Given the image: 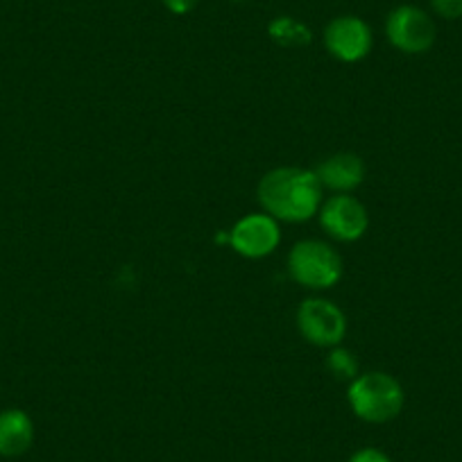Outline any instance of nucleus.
<instances>
[{
    "instance_id": "nucleus-1",
    "label": "nucleus",
    "mask_w": 462,
    "mask_h": 462,
    "mask_svg": "<svg viewBox=\"0 0 462 462\" xmlns=\"http://www.w3.org/2000/svg\"><path fill=\"white\" fill-rule=\"evenodd\" d=\"M259 204L263 213L277 222H306L322 207V184L315 171L304 168H274L259 181Z\"/></svg>"
},
{
    "instance_id": "nucleus-2",
    "label": "nucleus",
    "mask_w": 462,
    "mask_h": 462,
    "mask_svg": "<svg viewBox=\"0 0 462 462\" xmlns=\"http://www.w3.org/2000/svg\"><path fill=\"white\" fill-rule=\"evenodd\" d=\"M346 402L358 420L367 424H385L399 417L406 394L402 383L388 372H367L349 383Z\"/></svg>"
},
{
    "instance_id": "nucleus-3",
    "label": "nucleus",
    "mask_w": 462,
    "mask_h": 462,
    "mask_svg": "<svg viewBox=\"0 0 462 462\" xmlns=\"http://www.w3.org/2000/svg\"><path fill=\"white\" fill-rule=\"evenodd\" d=\"M288 274L309 291H328L342 279V259L328 243L300 241L288 254Z\"/></svg>"
},
{
    "instance_id": "nucleus-4",
    "label": "nucleus",
    "mask_w": 462,
    "mask_h": 462,
    "mask_svg": "<svg viewBox=\"0 0 462 462\" xmlns=\"http://www.w3.org/2000/svg\"><path fill=\"white\" fill-rule=\"evenodd\" d=\"M385 37L403 55H424L433 48L438 28L421 7L399 5L385 19Z\"/></svg>"
},
{
    "instance_id": "nucleus-5",
    "label": "nucleus",
    "mask_w": 462,
    "mask_h": 462,
    "mask_svg": "<svg viewBox=\"0 0 462 462\" xmlns=\"http://www.w3.org/2000/svg\"><path fill=\"white\" fill-rule=\"evenodd\" d=\"M297 328L301 337L313 346L333 349L346 333V318L333 301L322 297L304 300L297 309Z\"/></svg>"
},
{
    "instance_id": "nucleus-6",
    "label": "nucleus",
    "mask_w": 462,
    "mask_h": 462,
    "mask_svg": "<svg viewBox=\"0 0 462 462\" xmlns=\"http://www.w3.org/2000/svg\"><path fill=\"white\" fill-rule=\"evenodd\" d=\"M319 226L327 231L333 241L354 243L365 236L370 226V216H367L365 204L358 202L349 193H336L324 199L318 211Z\"/></svg>"
},
{
    "instance_id": "nucleus-7",
    "label": "nucleus",
    "mask_w": 462,
    "mask_h": 462,
    "mask_svg": "<svg viewBox=\"0 0 462 462\" xmlns=\"http://www.w3.org/2000/svg\"><path fill=\"white\" fill-rule=\"evenodd\" d=\"M279 243H282V229H279V222L268 213H250L241 217L229 231L231 250L243 259H265L277 250Z\"/></svg>"
},
{
    "instance_id": "nucleus-8",
    "label": "nucleus",
    "mask_w": 462,
    "mask_h": 462,
    "mask_svg": "<svg viewBox=\"0 0 462 462\" xmlns=\"http://www.w3.org/2000/svg\"><path fill=\"white\" fill-rule=\"evenodd\" d=\"M324 46L333 60L356 64L372 52L374 34L358 16H336L324 30Z\"/></svg>"
},
{
    "instance_id": "nucleus-9",
    "label": "nucleus",
    "mask_w": 462,
    "mask_h": 462,
    "mask_svg": "<svg viewBox=\"0 0 462 462\" xmlns=\"http://www.w3.org/2000/svg\"><path fill=\"white\" fill-rule=\"evenodd\" d=\"M315 175L322 189L333 190V193H352L365 180V163L354 152H337L324 159L315 168Z\"/></svg>"
},
{
    "instance_id": "nucleus-10",
    "label": "nucleus",
    "mask_w": 462,
    "mask_h": 462,
    "mask_svg": "<svg viewBox=\"0 0 462 462\" xmlns=\"http://www.w3.org/2000/svg\"><path fill=\"white\" fill-rule=\"evenodd\" d=\"M34 442L32 417L21 408L0 412V456L19 457L30 451Z\"/></svg>"
},
{
    "instance_id": "nucleus-11",
    "label": "nucleus",
    "mask_w": 462,
    "mask_h": 462,
    "mask_svg": "<svg viewBox=\"0 0 462 462\" xmlns=\"http://www.w3.org/2000/svg\"><path fill=\"white\" fill-rule=\"evenodd\" d=\"M268 34L282 48H306L313 42V32H310L309 25L292 19V16H277L268 25Z\"/></svg>"
},
{
    "instance_id": "nucleus-12",
    "label": "nucleus",
    "mask_w": 462,
    "mask_h": 462,
    "mask_svg": "<svg viewBox=\"0 0 462 462\" xmlns=\"http://www.w3.org/2000/svg\"><path fill=\"white\" fill-rule=\"evenodd\" d=\"M327 370L328 374L336 381H342V383H352L358 376V358L354 356L349 349L345 346H333L327 356Z\"/></svg>"
},
{
    "instance_id": "nucleus-13",
    "label": "nucleus",
    "mask_w": 462,
    "mask_h": 462,
    "mask_svg": "<svg viewBox=\"0 0 462 462\" xmlns=\"http://www.w3.org/2000/svg\"><path fill=\"white\" fill-rule=\"evenodd\" d=\"M430 7L439 19H462V0H430Z\"/></svg>"
},
{
    "instance_id": "nucleus-14",
    "label": "nucleus",
    "mask_w": 462,
    "mask_h": 462,
    "mask_svg": "<svg viewBox=\"0 0 462 462\" xmlns=\"http://www.w3.org/2000/svg\"><path fill=\"white\" fill-rule=\"evenodd\" d=\"M346 462H393V460H390L388 453L381 451V448L365 447V448H358V451H354Z\"/></svg>"
},
{
    "instance_id": "nucleus-15",
    "label": "nucleus",
    "mask_w": 462,
    "mask_h": 462,
    "mask_svg": "<svg viewBox=\"0 0 462 462\" xmlns=\"http://www.w3.org/2000/svg\"><path fill=\"white\" fill-rule=\"evenodd\" d=\"M162 3L171 14H177V16L190 14V12L199 5V0H162Z\"/></svg>"
},
{
    "instance_id": "nucleus-16",
    "label": "nucleus",
    "mask_w": 462,
    "mask_h": 462,
    "mask_svg": "<svg viewBox=\"0 0 462 462\" xmlns=\"http://www.w3.org/2000/svg\"><path fill=\"white\" fill-rule=\"evenodd\" d=\"M234 3H243V0H234Z\"/></svg>"
}]
</instances>
